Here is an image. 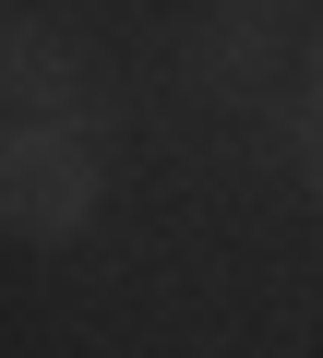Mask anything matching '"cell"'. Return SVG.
I'll use <instances>...</instances> for the list:
<instances>
[{
    "mask_svg": "<svg viewBox=\"0 0 323 358\" xmlns=\"http://www.w3.org/2000/svg\"><path fill=\"white\" fill-rule=\"evenodd\" d=\"M299 192H311V215H323V131L299 143Z\"/></svg>",
    "mask_w": 323,
    "mask_h": 358,
    "instance_id": "5b68a950",
    "label": "cell"
},
{
    "mask_svg": "<svg viewBox=\"0 0 323 358\" xmlns=\"http://www.w3.org/2000/svg\"><path fill=\"white\" fill-rule=\"evenodd\" d=\"M263 13H323V0H263Z\"/></svg>",
    "mask_w": 323,
    "mask_h": 358,
    "instance_id": "8992f818",
    "label": "cell"
},
{
    "mask_svg": "<svg viewBox=\"0 0 323 358\" xmlns=\"http://www.w3.org/2000/svg\"><path fill=\"white\" fill-rule=\"evenodd\" d=\"M275 72H287V60H275V13H263V0H216V13L192 24V84H204L216 108H263Z\"/></svg>",
    "mask_w": 323,
    "mask_h": 358,
    "instance_id": "7a4b0ae2",
    "label": "cell"
},
{
    "mask_svg": "<svg viewBox=\"0 0 323 358\" xmlns=\"http://www.w3.org/2000/svg\"><path fill=\"white\" fill-rule=\"evenodd\" d=\"M96 155H84V131L72 120H13L0 131V227H13L25 251H72L84 227H96Z\"/></svg>",
    "mask_w": 323,
    "mask_h": 358,
    "instance_id": "6da1fadb",
    "label": "cell"
},
{
    "mask_svg": "<svg viewBox=\"0 0 323 358\" xmlns=\"http://www.w3.org/2000/svg\"><path fill=\"white\" fill-rule=\"evenodd\" d=\"M299 108H311V131H323V24H311V48H299Z\"/></svg>",
    "mask_w": 323,
    "mask_h": 358,
    "instance_id": "277c9868",
    "label": "cell"
},
{
    "mask_svg": "<svg viewBox=\"0 0 323 358\" xmlns=\"http://www.w3.org/2000/svg\"><path fill=\"white\" fill-rule=\"evenodd\" d=\"M0 96H13V120H72L84 108V36H60L48 13H13L0 24Z\"/></svg>",
    "mask_w": 323,
    "mask_h": 358,
    "instance_id": "3957f363",
    "label": "cell"
}]
</instances>
